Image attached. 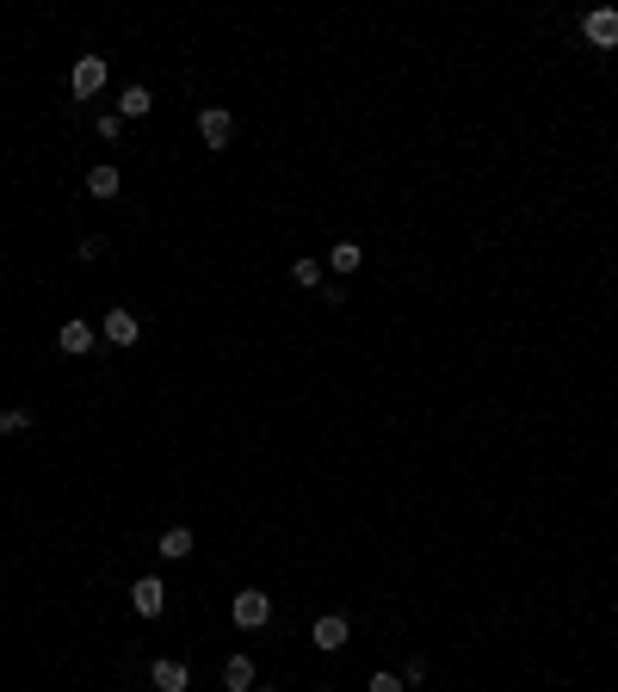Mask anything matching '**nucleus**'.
Here are the masks:
<instances>
[{
  "mask_svg": "<svg viewBox=\"0 0 618 692\" xmlns=\"http://www.w3.org/2000/svg\"><path fill=\"white\" fill-rule=\"evenodd\" d=\"M229 619H236L241 630H260V624L273 619V593H260V588H241V593H236V606H229Z\"/></svg>",
  "mask_w": 618,
  "mask_h": 692,
  "instance_id": "obj_1",
  "label": "nucleus"
},
{
  "mask_svg": "<svg viewBox=\"0 0 618 692\" xmlns=\"http://www.w3.org/2000/svg\"><path fill=\"white\" fill-rule=\"evenodd\" d=\"M198 137H205V149H229V137H236V118H229L223 105H205V111H198Z\"/></svg>",
  "mask_w": 618,
  "mask_h": 692,
  "instance_id": "obj_2",
  "label": "nucleus"
},
{
  "mask_svg": "<svg viewBox=\"0 0 618 692\" xmlns=\"http://www.w3.org/2000/svg\"><path fill=\"white\" fill-rule=\"evenodd\" d=\"M582 32H587L594 50H613V43H618V6H594V13L582 19Z\"/></svg>",
  "mask_w": 618,
  "mask_h": 692,
  "instance_id": "obj_3",
  "label": "nucleus"
},
{
  "mask_svg": "<svg viewBox=\"0 0 618 692\" xmlns=\"http://www.w3.org/2000/svg\"><path fill=\"white\" fill-rule=\"evenodd\" d=\"M130 606H137L142 619H161V612H168V588H161V575H142L137 588H130Z\"/></svg>",
  "mask_w": 618,
  "mask_h": 692,
  "instance_id": "obj_4",
  "label": "nucleus"
},
{
  "mask_svg": "<svg viewBox=\"0 0 618 692\" xmlns=\"http://www.w3.org/2000/svg\"><path fill=\"white\" fill-rule=\"evenodd\" d=\"M100 87H105V62H100V56H81V62H74V93L93 100Z\"/></svg>",
  "mask_w": 618,
  "mask_h": 692,
  "instance_id": "obj_5",
  "label": "nucleus"
},
{
  "mask_svg": "<svg viewBox=\"0 0 618 692\" xmlns=\"http://www.w3.org/2000/svg\"><path fill=\"white\" fill-rule=\"evenodd\" d=\"M149 680H155L161 692H186V687H192V668H186V661H155Z\"/></svg>",
  "mask_w": 618,
  "mask_h": 692,
  "instance_id": "obj_6",
  "label": "nucleus"
},
{
  "mask_svg": "<svg viewBox=\"0 0 618 692\" xmlns=\"http://www.w3.org/2000/svg\"><path fill=\"white\" fill-rule=\"evenodd\" d=\"M309 637H315V649H328V656H334V649H346V619H341V612H328V619H315V630H309Z\"/></svg>",
  "mask_w": 618,
  "mask_h": 692,
  "instance_id": "obj_7",
  "label": "nucleus"
},
{
  "mask_svg": "<svg viewBox=\"0 0 618 692\" xmlns=\"http://www.w3.org/2000/svg\"><path fill=\"white\" fill-rule=\"evenodd\" d=\"M137 334H142V328H137V315H130V310L105 315V341H111V346H137Z\"/></svg>",
  "mask_w": 618,
  "mask_h": 692,
  "instance_id": "obj_8",
  "label": "nucleus"
},
{
  "mask_svg": "<svg viewBox=\"0 0 618 692\" xmlns=\"http://www.w3.org/2000/svg\"><path fill=\"white\" fill-rule=\"evenodd\" d=\"M56 346H63L69 359H81V352H93V328H87V322H63V334H56Z\"/></svg>",
  "mask_w": 618,
  "mask_h": 692,
  "instance_id": "obj_9",
  "label": "nucleus"
},
{
  "mask_svg": "<svg viewBox=\"0 0 618 692\" xmlns=\"http://www.w3.org/2000/svg\"><path fill=\"white\" fill-rule=\"evenodd\" d=\"M223 687H229V692H254V661L229 656V661H223Z\"/></svg>",
  "mask_w": 618,
  "mask_h": 692,
  "instance_id": "obj_10",
  "label": "nucleus"
},
{
  "mask_svg": "<svg viewBox=\"0 0 618 692\" xmlns=\"http://www.w3.org/2000/svg\"><path fill=\"white\" fill-rule=\"evenodd\" d=\"M149 105H155L149 87H124V93H118V118H149Z\"/></svg>",
  "mask_w": 618,
  "mask_h": 692,
  "instance_id": "obj_11",
  "label": "nucleus"
},
{
  "mask_svg": "<svg viewBox=\"0 0 618 692\" xmlns=\"http://www.w3.org/2000/svg\"><path fill=\"white\" fill-rule=\"evenodd\" d=\"M359 260H365V254H359V242H334L328 247V266H334V273H359Z\"/></svg>",
  "mask_w": 618,
  "mask_h": 692,
  "instance_id": "obj_12",
  "label": "nucleus"
},
{
  "mask_svg": "<svg viewBox=\"0 0 618 692\" xmlns=\"http://www.w3.org/2000/svg\"><path fill=\"white\" fill-rule=\"evenodd\" d=\"M161 556H168V562L192 556V532H186V525H168V532H161Z\"/></svg>",
  "mask_w": 618,
  "mask_h": 692,
  "instance_id": "obj_13",
  "label": "nucleus"
},
{
  "mask_svg": "<svg viewBox=\"0 0 618 692\" xmlns=\"http://www.w3.org/2000/svg\"><path fill=\"white\" fill-rule=\"evenodd\" d=\"M118 186H124L118 168H93V173H87V192H93V198H118Z\"/></svg>",
  "mask_w": 618,
  "mask_h": 692,
  "instance_id": "obj_14",
  "label": "nucleus"
},
{
  "mask_svg": "<svg viewBox=\"0 0 618 692\" xmlns=\"http://www.w3.org/2000/svg\"><path fill=\"white\" fill-rule=\"evenodd\" d=\"M291 278H297L304 291H322V260H297V266H291Z\"/></svg>",
  "mask_w": 618,
  "mask_h": 692,
  "instance_id": "obj_15",
  "label": "nucleus"
},
{
  "mask_svg": "<svg viewBox=\"0 0 618 692\" xmlns=\"http://www.w3.org/2000/svg\"><path fill=\"white\" fill-rule=\"evenodd\" d=\"M25 427H32L25 408H6V415H0V433H25Z\"/></svg>",
  "mask_w": 618,
  "mask_h": 692,
  "instance_id": "obj_16",
  "label": "nucleus"
},
{
  "mask_svg": "<svg viewBox=\"0 0 618 692\" xmlns=\"http://www.w3.org/2000/svg\"><path fill=\"white\" fill-rule=\"evenodd\" d=\"M365 692H402V674H372Z\"/></svg>",
  "mask_w": 618,
  "mask_h": 692,
  "instance_id": "obj_17",
  "label": "nucleus"
}]
</instances>
